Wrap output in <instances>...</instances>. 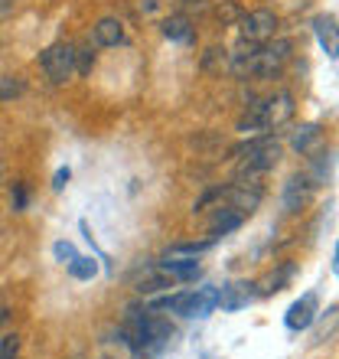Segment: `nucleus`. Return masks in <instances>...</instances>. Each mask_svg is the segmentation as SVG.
<instances>
[{
	"mask_svg": "<svg viewBox=\"0 0 339 359\" xmlns=\"http://www.w3.org/2000/svg\"><path fill=\"white\" fill-rule=\"evenodd\" d=\"M313 311H317V297H313V294L300 297V301L287 311V327H291V330H307L313 323Z\"/></svg>",
	"mask_w": 339,
	"mask_h": 359,
	"instance_id": "7",
	"label": "nucleus"
},
{
	"mask_svg": "<svg viewBox=\"0 0 339 359\" xmlns=\"http://www.w3.org/2000/svg\"><path fill=\"white\" fill-rule=\"evenodd\" d=\"M95 43L98 46H121L124 43V23L118 17H102L95 23Z\"/></svg>",
	"mask_w": 339,
	"mask_h": 359,
	"instance_id": "5",
	"label": "nucleus"
},
{
	"mask_svg": "<svg viewBox=\"0 0 339 359\" xmlns=\"http://www.w3.org/2000/svg\"><path fill=\"white\" fill-rule=\"evenodd\" d=\"M251 287H254V284H228V287H222V291H219V304H222L226 311H238L242 304H248L254 297Z\"/></svg>",
	"mask_w": 339,
	"mask_h": 359,
	"instance_id": "10",
	"label": "nucleus"
},
{
	"mask_svg": "<svg viewBox=\"0 0 339 359\" xmlns=\"http://www.w3.org/2000/svg\"><path fill=\"white\" fill-rule=\"evenodd\" d=\"M238 29H242V39H248V43H268V39H274V33H277V17H274L271 10H248V13H242L238 17Z\"/></svg>",
	"mask_w": 339,
	"mask_h": 359,
	"instance_id": "3",
	"label": "nucleus"
},
{
	"mask_svg": "<svg viewBox=\"0 0 339 359\" xmlns=\"http://www.w3.org/2000/svg\"><path fill=\"white\" fill-rule=\"evenodd\" d=\"M66 180H69V170H59V173H56V183H53V187L62 189V183H66Z\"/></svg>",
	"mask_w": 339,
	"mask_h": 359,
	"instance_id": "23",
	"label": "nucleus"
},
{
	"mask_svg": "<svg viewBox=\"0 0 339 359\" xmlns=\"http://www.w3.org/2000/svg\"><path fill=\"white\" fill-rule=\"evenodd\" d=\"M317 36H320V46L326 49V56L336 59L339 39H336V17H320L317 20Z\"/></svg>",
	"mask_w": 339,
	"mask_h": 359,
	"instance_id": "11",
	"label": "nucleus"
},
{
	"mask_svg": "<svg viewBox=\"0 0 339 359\" xmlns=\"http://www.w3.org/2000/svg\"><path fill=\"white\" fill-rule=\"evenodd\" d=\"M43 72L53 86H62L69 79L76 76V46H69V43H56V46H49L43 53Z\"/></svg>",
	"mask_w": 339,
	"mask_h": 359,
	"instance_id": "2",
	"label": "nucleus"
},
{
	"mask_svg": "<svg viewBox=\"0 0 339 359\" xmlns=\"http://www.w3.org/2000/svg\"><path fill=\"white\" fill-rule=\"evenodd\" d=\"M226 196L232 199V209H238L242 216L254 212L258 203H261V189H248V183H235L232 189H226Z\"/></svg>",
	"mask_w": 339,
	"mask_h": 359,
	"instance_id": "8",
	"label": "nucleus"
},
{
	"mask_svg": "<svg viewBox=\"0 0 339 359\" xmlns=\"http://www.w3.org/2000/svg\"><path fill=\"white\" fill-rule=\"evenodd\" d=\"M291 278V268H284V271H277V274H271L268 281H264V287H261V294H271V291H281V284Z\"/></svg>",
	"mask_w": 339,
	"mask_h": 359,
	"instance_id": "21",
	"label": "nucleus"
},
{
	"mask_svg": "<svg viewBox=\"0 0 339 359\" xmlns=\"http://www.w3.org/2000/svg\"><path fill=\"white\" fill-rule=\"evenodd\" d=\"M254 108L261 114L264 128H277V124L293 118V95L291 92H274V95H268L261 104H254Z\"/></svg>",
	"mask_w": 339,
	"mask_h": 359,
	"instance_id": "4",
	"label": "nucleus"
},
{
	"mask_svg": "<svg viewBox=\"0 0 339 359\" xmlns=\"http://www.w3.org/2000/svg\"><path fill=\"white\" fill-rule=\"evenodd\" d=\"M23 79L20 76H0V102H10V98H17L23 95Z\"/></svg>",
	"mask_w": 339,
	"mask_h": 359,
	"instance_id": "16",
	"label": "nucleus"
},
{
	"mask_svg": "<svg viewBox=\"0 0 339 359\" xmlns=\"http://www.w3.org/2000/svg\"><path fill=\"white\" fill-rule=\"evenodd\" d=\"M163 287H173V278L160 265L147 268V271H141L134 278V291H141V294H153V291H163Z\"/></svg>",
	"mask_w": 339,
	"mask_h": 359,
	"instance_id": "6",
	"label": "nucleus"
},
{
	"mask_svg": "<svg viewBox=\"0 0 339 359\" xmlns=\"http://www.w3.org/2000/svg\"><path fill=\"white\" fill-rule=\"evenodd\" d=\"M317 141H320V128H317V124H303V128H297V134L291 137L293 151H300V154H307Z\"/></svg>",
	"mask_w": 339,
	"mask_h": 359,
	"instance_id": "13",
	"label": "nucleus"
},
{
	"mask_svg": "<svg viewBox=\"0 0 339 359\" xmlns=\"http://www.w3.org/2000/svg\"><path fill=\"white\" fill-rule=\"evenodd\" d=\"M10 206L17 209V212L27 209V183H13V189H10Z\"/></svg>",
	"mask_w": 339,
	"mask_h": 359,
	"instance_id": "20",
	"label": "nucleus"
},
{
	"mask_svg": "<svg viewBox=\"0 0 339 359\" xmlns=\"http://www.w3.org/2000/svg\"><path fill=\"white\" fill-rule=\"evenodd\" d=\"M17 353H20V337L17 333H7L0 340V359H17Z\"/></svg>",
	"mask_w": 339,
	"mask_h": 359,
	"instance_id": "19",
	"label": "nucleus"
},
{
	"mask_svg": "<svg viewBox=\"0 0 339 359\" xmlns=\"http://www.w3.org/2000/svg\"><path fill=\"white\" fill-rule=\"evenodd\" d=\"M4 313H7V307H4V297H0V320H4Z\"/></svg>",
	"mask_w": 339,
	"mask_h": 359,
	"instance_id": "24",
	"label": "nucleus"
},
{
	"mask_svg": "<svg viewBox=\"0 0 339 359\" xmlns=\"http://www.w3.org/2000/svg\"><path fill=\"white\" fill-rule=\"evenodd\" d=\"M69 271L76 274V278H92L95 271H98V265H95L92 258H72V262H69Z\"/></svg>",
	"mask_w": 339,
	"mask_h": 359,
	"instance_id": "17",
	"label": "nucleus"
},
{
	"mask_svg": "<svg viewBox=\"0 0 339 359\" xmlns=\"http://www.w3.org/2000/svg\"><path fill=\"white\" fill-rule=\"evenodd\" d=\"M92 66H95V53L88 46H82V49H76V72L78 76H88L92 72Z\"/></svg>",
	"mask_w": 339,
	"mask_h": 359,
	"instance_id": "18",
	"label": "nucleus"
},
{
	"mask_svg": "<svg viewBox=\"0 0 339 359\" xmlns=\"http://www.w3.org/2000/svg\"><path fill=\"white\" fill-rule=\"evenodd\" d=\"M0 177H4V167H0Z\"/></svg>",
	"mask_w": 339,
	"mask_h": 359,
	"instance_id": "25",
	"label": "nucleus"
},
{
	"mask_svg": "<svg viewBox=\"0 0 339 359\" xmlns=\"http://www.w3.org/2000/svg\"><path fill=\"white\" fill-rule=\"evenodd\" d=\"M202 69H206V72H222V69H228V49L212 46L206 56H202Z\"/></svg>",
	"mask_w": 339,
	"mask_h": 359,
	"instance_id": "15",
	"label": "nucleus"
},
{
	"mask_svg": "<svg viewBox=\"0 0 339 359\" xmlns=\"http://www.w3.org/2000/svg\"><path fill=\"white\" fill-rule=\"evenodd\" d=\"M242 226V212H238V209H222L219 206V212L216 216H212V222H209V229H212V236H219V232H222V236H226V232H232V229H238Z\"/></svg>",
	"mask_w": 339,
	"mask_h": 359,
	"instance_id": "12",
	"label": "nucleus"
},
{
	"mask_svg": "<svg viewBox=\"0 0 339 359\" xmlns=\"http://www.w3.org/2000/svg\"><path fill=\"white\" fill-rule=\"evenodd\" d=\"M56 255L66 262V258H76V248L69 245V242H59V245H56Z\"/></svg>",
	"mask_w": 339,
	"mask_h": 359,
	"instance_id": "22",
	"label": "nucleus"
},
{
	"mask_svg": "<svg viewBox=\"0 0 339 359\" xmlns=\"http://www.w3.org/2000/svg\"><path fill=\"white\" fill-rule=\"evenodd\" d=\"M310 177H293L291 183H287V189H284V209L287 212H297V209L307 203V196H310Z\"/></svg>",
	"mask_w": 339,
	"mask_h": 359,
	"instance_id": "9",
	"label": "nucleus"
},
{
	"mask_svg": "<svg viewBox=\"0 0 339 359\" xmlns=\"http://www.w3.org/2000/svg\"><path fill=\"white\" fill-rule=\"evenodd\" d=\"M163 33H167L170 39H189L193 36V27H189V20L186 17H167L163 20Z\"/></svg>",
	"mask_w": 339,
	"mask_h": 359,
	"instance_id": "14",
	"label": "nucleus"
},
{
	"mask_svg": "<svg viewBox=\"0 0 339 359\" xmlns=\"http://www.w3.org/2000/svg\"><path fill=\"white\" fill-rule=\"evenodd\" d=\"M293 43L291 39H268L258 46V56H254V76L251 79H274L284 69V62L291 59Z\"/></svg>",
	"mask_w": 339,
	"mask_h": 359,
	"instance_id": "1",
	"label": "nucleus"
}]
</instances>
